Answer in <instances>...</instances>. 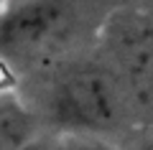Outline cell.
<instances>
[{"label":"cell","instance_id":"6da1fadb","mask_svg":"<svg viewBox=\"0 0 153 150\" xmlns=\"http://www.w3.org/2000/svg\"><path fill=\"white\" fill-rule=\"evenodd\" d=\"M59 115L76 125L102 127L117 117V97L112 86L94 71L71 74L56 92Z\"/></svg>","mask_w":153,"mask_h":150},{"label":"cell","instance_id":"7a4b0ae2","mask_svg":"<svg viewBox=\"0 0 153 150\" xmlns=\"http://www.w3.org/2000/svg\"><path fill=\"white\" fill-rule=\"evenodd\" d=\"M61 10L51 3H31L0 23V48L5 51H28L49 38L59 26Z\"/></svg>","mask_w":153,"mask_h":150},{"label":"cell","instance_id":"3957f363","mask_svg":"<svg viewBox=\"0 0 153 150\" xmlns=\"http://www.w3.org/2000/svg\"><path fill=\"white\" fill-rule=\"evenodd\" d=\"M71 150H110V148H105V145H97V143H76Z\"/></svg>","mask_w":153,"mask_h":150}]
</instances>
